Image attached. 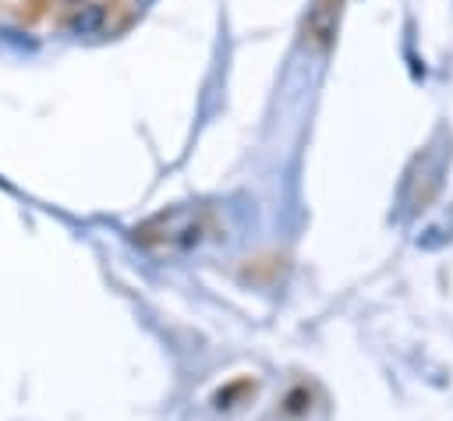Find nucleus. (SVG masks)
Returning <instances> with one entry per match:
<instances>
[{"label":"nucleus","mask_w":453,"mask_h":421,"mask_svg":"<svg viewBox=\"0 0 453 421\" xmlns=\"http://www.w3.org/2000/svg\"><path fill=\"white\" fill-rule=\"evenodd\" d=\"M4 7H21V4H28V0H0Z\"/></svg>","instance_id":"obj_4"},{"label":"nucleus","mask_w":453,"mask_h":421,"mask_svg":"<svg viewBox=\"0 0 453 421\" xmlns=\"http://www.w3.org/2000/svg\"><path fill=\"white\" fill-rule=\"evenodd\" d=\"M110 7L113 4H106V0H81L60 14V25L71 35H99L110 25Z\"/></svg>","instance_id":"obj_1"},{"label":"nucleus","mask_w":453,"mask_h":421,"mask_svg":"<svg viewBox=\"0 0 453 421\" xmlns=\"http://www.w3.org/2000/svg\"><path fill=\"white\" fill-rule=\"evenodd\" d=\"M308 407H311V396H308L304 386H294V389L283 396V403H280V410H283L287 417H301V414H308Z\"/></svg>","instance_id":"obj_3"},{"label":"nucleus","mask_w":453,"mask_h":421,"mask_svg":"<svg viewBox=\"0 0 453 421\" xmlns=\"http://www.w3.org/2000/svg\"><path fill=\"white\" fill-rule=\"evenodd\" d=\"M336 21H340V0H311L304 18V46L322 50L333 39Z\"/></svg>","instance_id":"obj_2"}]
</instances>
